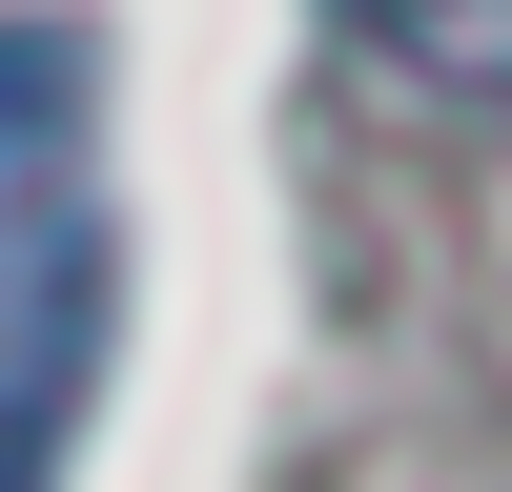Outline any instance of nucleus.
Returning <instances> with one entry per match:
<instances>
[{
  "instance_id": "1",
  "label": "nucleus",
  "mask_w": 512,
  "mask_h": 492,
  "mask_svg": "<svg viewBox=\"0 0 512 492\" xmlns=\"http://www.w3.org/2000/svg\"><path fill=\"white\" fill-rule=\"evenodd\" d=\"M328 21H349L410 103H472V123L512 103V0H328Z\"/></svg>"
}]
</instances>
